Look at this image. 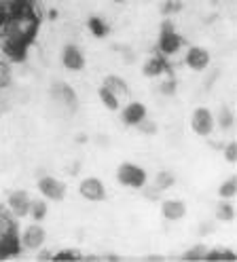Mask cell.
Masks as SVG:
<instances>
[{"mask_svg":"<svg viewBox=\"0 0 237 262\" xmlns=\"http://www.w3.org/2000/svg\"><path fill=\"white\" fill-rule=\"evenodd\" d=\"M0 252L3 256L17 252V224H13V218L3 209V205H0Z\"/></svg>","mask_w":237,"mask_h":262,"instance_id":"cell-1","label":"cell"},{"mask_svg":"<svg viewBox=\"0 0 237 262\" xmlns=\"http://www.w3.org/2000/svg\"><path fill=\"white\" fill-rule=\"evenodd\" d=\"M116 180L123 186L142 188L146 184V171L140 165H135V163H123V165L116 169Z\"/></svg>","mask_w":237,"mask_h":262,"instance_id":"cell-2","label":"cell"},{"mask_svg":"<svg viewBox=\"0 0 237 262\" xmlns=\"http://www.w3.org/2000/svg\"><path fill=\"white\" fill-rule=\"evenodd\" d=\"M214 127H216V119H214V114L208 108H197L193 112V117H191V129L195 131L197 136L208 138L212 131H214Z\"/></svg>","mask_w":237,"mask_h":262,"instance_id":"cell-3","label":"cell"},{"mask_svg":"<svg viewBox=\"0 0 237 262\" xmlns=\"http://www.w3.org/2000/svg\"><path fill=\"white\" fill-rule=\"evenodd\" d=\"M38 190L49 201H64V196H66V184L51 176H45L38 180Z\"/></svg>","mask_w":237,"mask_h":262,"instance_id":"cell-4","label":"cell"},{"mask_svg":"<svg viewBox=\"0 0 237 262\" xmlns=\"http://www.w3.org/2000/svg\"><path fill=\"white\" fill-rule=\"evenodd\" d=\"M78 192L87 201H104L106 199V186L97 178H85L78 186Z\"/></svg>","mask_w":237,"mask_h":262,"instance_id":"cell-5","label":"cell"},{"mask_svg":"<svg viewBox=\"0 0 237 262\" xmlns=\"http://www.w3.org/2000/svg\"><path fill=\"white\" fill-rule=\"evenodd\" d=\"M62 63L66 66L68 70L78 72V70L85 68V55H83V51L76 45H66L62 49Z\"/></svg>","mask_w":237,"mask_h":262,"instance_id":"cell-6","label":"cell"},{"mask_svg":"<svg viewBox=\"0 0 237 262\" xmlns=\"http://www.w3.org/2000/svg\"><path fill=\"white\" fill-rule=\"evenodd\" d=\"M47 241V233L41 224H30L26 228V233L22 235V245L28 250H41Z\"/></svg>","mask_w":237,"mask_h":262,"instance_id":"cell-7","label":"cell"},{"mask_svg":"<svg viewBox=\"0 0 237 262\" xmlns=\"http://www.w3.org/2000/svg\"><path fill=\"white\" fill-rule=\"evenodd\" d=\"M186 66H189L191 70H206L208 66H210V51L208 49H203V47H191L189 51H186Z\"/></svg>","mask_w":237,"mask_h":262,"instance_id":"cell-8","label":"cell"},{"mask_svg":"<svg viewBox=\"0 0 237 262\" xmlns=\"http://www.w3.org/2000/svg\"><path fill=\"white\" fill-rule=\"evenodd\" d=\"M9 211L15 218H24L30 211V196L26 190H13L9 194Z\"/></svg>","mask_w":237,"mask_h":262,"instance_id":"cell-9","label":"cell"},{"mask_svg":"<svg viewBox=\"0 0 237 262\" xmlns=\"http://www.w3.org/2000/svg\"><path fill=\"white\" fill-rule=\"evenodd\" d=\"M184 45V38L180 34H176L174 30H169V32H161V36H159V51L163 55H174L178 53L180 49Z\"/></svg>","mask_w":237,"mask_h":262,"instance_id":"cell-10","label":"cell"},{"mask_svg":"<svg viewBox=\"0 0 237 262\" xmlns=\"http://www.w3.org/2000/svg\"><path fill=\"white\" fill-rule=\"evenodd\" d=\"M161 214L165 220H172V222L182 220L186 216V203L180 199H167L161 203Z\"/></svg>","mask_w":237,"mask_h":262,"instance_id":"cell-11","label":"cell"},{"mask_svg":"<svg viewBox=\"0 0 237 262\" xmlns=\"http://www.w3.org/2000/svg\"><path fill=\"white\" fill-rule=\"evenodd\" d=\"M123 123L129 125V127H135L144 117H146V106L142 102H131L129 106L123 108Z\"/></svg>","mask_w":237,"mask_h":262,"instance_id":"cell-12","label":"cell"},{"mask_svg":"<svg viewBox=\"0 0 237 262\" xmlns=\"http://www.w3.org/2000/svg\"><path fill=\"white\" fill-rule=\"evenodd\" d=\"M53 97H57V100H62L70 110H76V93L70 85H66V83H55L53 85Z\"/></svg>","mask_w":237,"mask_h":262,"instance_id":"cell-13","label":"cell"},{"mask_svg":"<svg viewBox=\"0 0 237 262\" xmlns=\"http://www.w3.org/2000/svg\"><path fill=\"white\" fill-rule=\"evenodd\" d=\"M104 87L106 89H110L116 97H123V95H127L129 93V87H127V83L121 78V76H116V74H110V76H106L104 78Z\"/></svg>","mask_w":237,"mask_h":262,"instance_id":"cell-14","label":"cell"},{"mask_svg":"<svg viewBox=\"0 0 237 262\" xmlns=\"http://www.w3.org/2000/svg\"><path fill=\"white\" fill-rule=\"evenodd\" d=\"M97 93H100V100H102V104H104L108 110H118V106H121V104H118V97L110 91V89H106L104 85H102L100 89H97Z\"/></svg>","mask_w":237,"mask_h":262,"instance_id":"cell-15","label":"cell"},{"mask_svg":"<svg viewBox=\"0 0 237 262\" xmlns=\"http://www.w3.org/2000/svg\"><path fill=\"white\" fill-rule=\"evenodd\" d=\"M176 184V176L172 171H159L155 176V186L157 190H167V188H172Z\"/></svg>","mask_w":237,"mask_h":262,"instance_id":"cell-16","label":"cell"},{"mask_svg":"<svg viewBox=\"0 0 237 262\" xmlns=\"http://www.w3.org/2000/svg\"><path fill=\"white\" fill-rule=\"evenodd\" d=\"M216 218L220 222H231L235 218V207L229 203V201H223V203H218L216 207Z\"/></svg>","mask_w":237,"mask_h":262,"instance_id":"cell-17","label":"cell"},{"mask_svg":"<svg viewBox=\"0 0 237 262\" xmlns=\"http://www.w3.org/2000/svg\"><path fill=\"white\" fill-rule=\"evenodd\" d=\"M47 211H49V207H47L45 201H30V211H28V214H30L34 220H36V222L45 220Z\"/></svg>","mask_w":237,"mask_h":262,"instance_id":"cell-18","label":"cell"},{"mask_svg":"<svg viewBox=\"0 0 237 262\" xmlns=\"http://www.w3.org/2000/svg\"><path fill=\"white\" fill-rule=\"evenodd\" d=\"M218 194L223 196V199H233V196L237 194V178H229L227 182L220 184Z\"/></svg>","mask_w":237,"mask_h":262,"instance_id":"cell-19","label":"cell"},{"mask_svg":"<svg viewBox=\"0 0 237 262\" xmlns=\"http://www.w3.org/2000/svg\"><path fill=\"white\" fill-rule=\"evenodd\" d=\"M165 70V63H163V57H152L146 66H144V76H157Z\"/></svg>","mask_w":237,"mask_h":262,"instance_id":"cell-20","label":"cell"},{"mask_svg":"<svg viewBox=\"0 0 237 262\" xmlns=\"http://www.w3.org/2000/svg\"><path fill=\"white\" fill-rule=\"evenodd\" d=\"M203 260H235V252H231V250H208Z\"/></svg>","mask_w":237,"mask_h":262,"instance_id":"cell-21","label":"cell"},{"mask_svg":"<svg viewBox=\"0 0 237 262\" xmlns=\"http://www.w3.org/2000/svg\"><path fill=\"white\" fill-rule=\"evenodd\" d=\"M161 15H165V17H169V15L174 13H180L182 11V0H165V3L159 7Z\"/></svg>","mask_w":237,"mask_h":262,"instance_id":"cell-22","label":"cell"},{"mask_svg":"<svg viewBox=\"0 0 237 262\" xmlns=\"http://www.w3.org/2000/svg\"><path fill=\"white\" fill-rule=\"evenodd\" d=\"M235 123V117H233V112L227 108V106H223L218 110V125L223 127V129H231V125Z\"/></svg>","mask_w":237,"mask_h":262,"instance_id":"cell-23","label":"cell"},{"mask_svg":"<svg viewBox=\"0 0 237 262\" xmlns=\"http://www.w3.org/2000/svg\"><path fill=\"white\" fill-rule=\"evenodd\" d=\"M206 252H208V248L203 243H199V245H195V248H191L189 252H184V260H189V262H195V260H203V256H206Z\"/></svg>","mask_w":237,"mask_h":262,"instance_id":"cell-24","label":"cell"},{"mask_svg":"<svg viewBox=\"0 0 237 262\" xmlns=\"http://www.w3.org/2000/svg\"><path fill=\"white\" fill-rule=\"evenodd\" d=\"M51 260H57V262H64V260L74 262V260H83V256H81L78 252H74V250H62V252H57V254L51 256Z\"/></svg>","mask_w":237,"mask_h":262,"instance_id":"cell-25","label":"cell"},{"mask_svg":"<svg viewBox=\"0 0 237 262\" xmlns=\"http://www.w3.org/2000/svg\"><path fill=\"white\" fill-rule=\"evenodd\" d=\"M135 127H138V131H142V134H146V136H155L157 134V123L155 121H148L146 117L138 125H135Z\"/></svg>","mask_w":237,"mask_h":262,"instance_id":"cell-26","label":"cell"},{"mask_svg":"<svg viewBox=\"0 0 237 262\" xmlns=\"http://www.w3.org/2000/svg\"><path fill=\"white\" fill-rule=\"evenodd\" d=\"M11 85V68L9 63L0 61V87H9Z\"/></svg>","mask_w":237,"mask_h":262,"instance_id":"cell-27","label":"cell"},{"mask_svg":"<svg viewBox=\"0 0 237 262\" xmlns=\"http://www.w3.org/2000/svg\"><path fill=\"white\" fill-rule=\"evenodd\" d=\"M225 161L227 163H237V142H229L225 146Z\"/></svg>","mask_w":237,"mask_h":262,"instance_id":"cell-28","label":"cell"},{"mask_svg":"<svg viewBox=\"0 0 237 262\" xmlns=\"http://www.w3.org/2000/svg\"><path fill=\"white\" fill-rule=\"evenodd\" d=\"M89 28H91V32H93L95 36H104L106 32H108L106 26H104V21H102V19H95V17L89 21Z\"/></svg>","mask_w":237,"mask_h":262,"instance_id":"cell-29","label":"cell"},{"mask_svg":"<svg viewBox=\"0 0 237 262\" xmlns=\"http://www.w3.org/2000/svg\"><path fill=\"white\" fill-rule=\"evenodd\" d=\"M174 91H176V83H174V80H169V83H163L161 93H165V95H174Z\"/></svg>","mask_w":237,"mask_h":262,"instance_id":"cell-30","label":"cell"},{"mask_svg":"<svg viewBox=\"0 0 237 262\" xmlns=\"http://www.w3.org/2000/svg\"><path fill=\"white\" fill-rule=\"evenodd\" d=\"M169 30H174V24L169 21V19H165V21L161 24V32H169Z\"/></svg>","mask_w":237,"mask_h":262,"instance_id":"cell-31","label":"cell"},{"mask_svg":"<svg viewBox=\"0 0 237 262\" xmlns=\"http://www.w3.org/2000/svg\"><path fill=\"white\" fill-rule=\"evenodd\" d=\"M51 256H53V254H51V252H41L36 260H51Z\"/></svg>","mask_w":237,"mask_h":262,"instance_id":"cell-32","label":"cell"},{"mask_svg":"<svg viewBox=\"0 0 237 262\" xmlns=\"http://www.w3.org/2000/svg\"><path fill=\"white\" fill-rule=\"evenodd\" d=\"M3 3H15V5H24V3H30V0H3Z\"/></svg>","mask_w":237,"mask_h":262,"instance_id":"cell-33","label":"cell"},{"mask_svg":"<svg viewBox=\"0 0 237 262\" xmlns=\"http://www.w3.org/2000/svg\"><path fill=\"white\" fill-rule=\"evenodd\" d=\"M114 3H125V0H114Z\"/></svg>","mask_w":237,"mask_h":262,"instance_id":"cell-34","label":"cell"}]
</instances>
